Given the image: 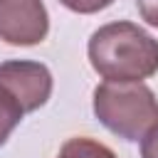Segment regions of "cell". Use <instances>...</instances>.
I'll list each match as a JSON object with an SVG mask.
<instances>
[{"label":"cell","mask_w":158,"mask_h":158,"mask_svg":"<svg viewBox=\"0 0 158 158\" xmlns=\"http://www.w3.org/2000/svg\"><path fill=\"white\" fill-rule=\"evenodd\" d=\"M86 54L106 81H143L158 72V40L126 20L99 27L89 37Z\"/></svg>","instance_id":"1"},{"label":"cell","mask_w":158,"mask_h":158,"mask_svg":"<svg viewBox=\"0 0 158 158\" xmlns=\"http://www.w3.org/2000/svg\"><path fill=\"white\" fill-rule=\"evenodd\" d=\"M94 116L114 136L138 141L158 123V99L141 81H104L94 89Z\"/></svg>","instance_id":"2"},{"label":"cell","mask_w":158,"mask_h":158,"mask_svg":"<svg viewBox=\"0 0 158 158\" xmlns=\"http://www.w3.org/2000/svg\"><path fill=\"white\" fill-rule=\"evenodd\" d=\"M49 32L42 0H0V40L15 47L40 44Z\"/></svg>","instance_id":"3"},{"label":"cell","mask_w":158,"mask_h":158,"mask_svg":"<svg viewBox=\"0 0 158 158\" xmlns=\"http://www.w3.org/2000/svg\"><path fill=\"white\" fill-rule=\"evenodd\" d=\"M0 84L20 101L22 111H37L52 96V74L44 64L30 59H10L0 64Z\"/></svg>","instance_id":"4"},{"label":"cell","mask_w":158,"mask_h":158,"mask_svg":"<svg viewBox=\"0 0 158 158\" xmlns=\"http://www.w3.org/2000/svg\"><path fill=\"white\" fill-rule=\"evenodd\" d=\"M57 158H116V153L109 146H104L101 141H94V138H86V136H77V138H69L59 148Z\"/></svg>","instance_id":"5"},{"label":"cell","mask_w":158,"mask_h":158,"mask_svg":"<svg viewBox=\"0 0 158 158\" xmlns=\"http://www.w3.org/2000/svg\"><path fill=\"white\" fill-rule=\"evenodd\" d=\"M22 116H25V111H22L20 101L0 84V146L10 138V133L22 121Z\"/></svg>","instance_id":"6"},{"label":"cell","mask_w":158,"mask_h":158,"mask_svg":"<svg viewBox=\"0 0 158 158\" xmlns=\"http://www.w3.org/2000/svg\"><path fill=\"white\" fill-rule=\"evenodd\" d=\"M64 7H69L72 12H79V15H94L99 10H106L114 0H59Z\"/></svg>","instance_id":"7"},{"label":"cell","mask_w":158,"mask_h":158,"mask_svg":"<svg viewBox=\"0 0 158 158\" xmlns=\"http://www.w3.org/2000/svg\"><path fill=\"white\" fill-rule=\"evenodd\" d=\"M141 158H158V123L141 138Z\"/></svg>","instance_id":"8"},{"label":"cell","mask_w":158,"mask_h":158,"mask_svg":"<svg viewBox=\"0 0 158 158\" xmlns=\"http://www.w3.org/2000/svg\"><path fill=\"white\" fill-rule=\"evenodd\" d=\"M136 5H138L141 17H143L148 25L158 27V0H136Z\"/></svg>","instance_id":"9"}]
</instances>
